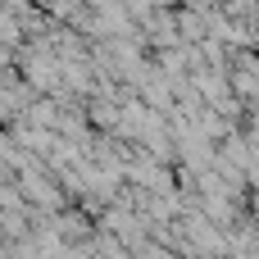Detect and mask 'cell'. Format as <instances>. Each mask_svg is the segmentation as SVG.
Returning a JSON list of instances; mask_svg holds the SVG:
<instances>
[{
    "instance_id": "cell-1",
    "label": "cell",
    "mask_w": 259,
    "mask_h": 259,
    "mask_svg": "<svg viewBox=\"0 0 259 259\" xmlns=\"http://www.w3.org/2000/svg\"><path fill=\"white\" fill-rule=\"evenodd\" d=\"M173 23H178V41H200L205 36V9H196V5L182 9Z\"/></svg>"
}]
</instances>
